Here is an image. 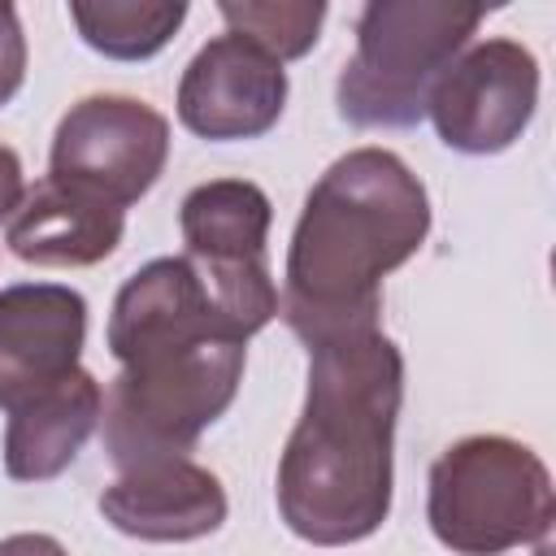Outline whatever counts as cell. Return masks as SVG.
<instances>
[{"label":"cell","mask_w":556,"mask_h":556,"mask_svg":"<svg viewBox=\"0 0 556 556\" xmlns=\"http://www.w3.org/2000/svg\"><path fill=\"white\" fill-rule=\"evenodd\" d=\"M117 378L104 391V452L117 469L187 456L235 404L248 339L222 317L187 256L130 274L109 313Z\"/></svg>","instance_id":"cell-1"},{"label":"cell","mask_w":556,"mask_h":556,"mask_svg":"<svg viewBox=\"0 0 556 556\" xmlns=\"http://www.w3.org/2000/svg\"><path fill=\"white\" fill-rule=\"evenodd\" d=\"M404 356L382 326L308 348L304 413L278 460V513L313 547H348L391 517Z\"/></svg>","instance_id":"cell-2"},{"label":"cell","mask_w":556,"mask_h":556,"mask_svg":"<svg viewBox=\"0 0 556 556\" xmlns=\"http://www.w3.org/2000/svg\"><path fill=\"white\" fill-rule=\"evenodd\" d=\"M430 235V195L391 148H356L304 195L278 313L304 348L374 330L382 278Z\"/></svg>","instance_id":"cell-3"},{"label":"cell","mask_w":556,"mask_h":556,"mask_svg":"<svg viewBox=\"0 0 556 556\" xmlns=\"http://www.w3.org/2000/svg\"><path fill=\"white\" fill-rule=\"evenodd\" d=\"M482 17L486 9L465 0H369L356 17V52L339 70V113L361 130L417 126Z\"/></svg>","instance_id":"cell-4"},{"label":"cell","mask_w":556,"mask_h":556,"mask_svg":"<svg viewBox=\"0 0 556 556\" xmlns=\"http://www.w3.org/2000/svg\"><path fill=\"white\" fill-rule=\"evenodd\" d=\"M426 517L434 539L456 556H500L552 530V473L543 456L508 434L456 439L430 465Z\"/></svg>","instance_id":"cell-5"},{"label":"cell","mask_w":556,"mask_h":556,"mask_svg":"<svg viewBox=\"0 0 556 556\" xmlns=\"http://www.w3.org/2000/svg\"><path fill=\"white\" fill-rule=\"evenodd\" d=\"M269 195L248 178H213L187 191L178 226L187 261L208 287L222 317L252 339L278 317V287L265 265Z\"/></svg>","instance_id":"cell-6"},{"label":"cell","mask_w":556,"mask_h":556,"mask_svg":"<svg viewBox=\"0 0 556 556\" xmlns=\"http://www.w3.org/2000/svg\"><path fill=\"white\" fill-rule=\"evenodd\" d=\"M169 161V122L135 96H83L56 122L48 178L74 182L117 208L152 191Z\"/></svg>","instance_id":"cell-7"},{"label":"cell","mask_w":556,"mask_h":556,"mask_svg":"<svg viewBox=\"0 0 556 556\" xmlns=\"http://www.w3.org/2000/svg\"><path fill=\"white\" fill-rule=\"evenodd\" d=\"M539 109V61L517 39L469 43L434 83L426 117L465 156H495L521 139Z\"/></svg>","instance_id":"cell-8"},{"label":"cell","mask_w":556,"mask_h":556,"mask_svg":"<svg viewBox=\"0 0 556 556\" xmlns=\"http://www.w3.org/2000/svg\"><path fill=\"white\" fill-rule=\"evenodd\" d=\"M287 109V70L243 35L208 39L178 83V122L213 143L256 139Z\"/></svg>","instance_id":"cell-9"},{"label":"cell","mask_w":556,"mask_h":556,"mask_svg":"<svg viewBox=\"0 0 556 556\" xmlns=\"http://www.w3.org/2000/svg\"><path fill=\"white\" fill-rule=\"evenodd\" d=\"M87 343V300L61 282H13L0 291V408L78 369Z\"/></svg>","instance_id":"cell-10"},{"label":"cell","mask_w":556,"mask_h":556,"mask_svg":"<svg viewBox=\"0 0 556 556\" xmlns=\"http://www.w3.org/2000/svg\"><path fill=\"white\" fill-rule=\"evenodd\" d=\"M226 491L217 473L187 456L148 460L122 469L113 486L100 491V513L113 530L143 543H191L226 521Z\"/></svg>","instance_id":"cell-11"},{"label":"cell","mask_w":556,"mask_h":556,"mask_svg":"<svg viewBox=\"0 0 556 556\" xmlns=\"http://www.w3.org/2000/svg\"><path fill=\"white\" fill-rule=\"evenodd\" d=\"M126 230V208L61 178H39L4 226L17 261L43 269H78L104 261Z\"/></svg>","instance_id":"cell-12"},{"label":"cell","mask_w":556,"mask_h":556,"mask_svg":"<svg viewBox=\"0 0 556 556\" xmlns=\"http://www.w3.org/2000/svg\"><path fill=\"white\" fill-rule=\"evenodd\" d=\"M104 413L100 382L78 365L61 382L35 391L9 408L4 426V473L13 482H48L74 465L83 443L96 434Z\"/></svg>","instance_id":"cell-13"},{"label":"cell","mask_w":556,"mask_h":556,"mask_svg":"<svg viewBox=\"0 0 556 556\" xmlns=\"http://www.w3.org/2000/svg\"><path fill=\"white\" fill-rule=\"evenodd\" d=\"M70 17L87 48L113 61H148L156 56L174 30L187 22V4H152V0H74Z\"/></svg>","instance_id":"cell-14"},{"label":"cell","mask_w":556,"mask_h":556,"mask_svg":"<svg viewBox=\"0 0 556 556\" xmlns=\"http://www.w3.org/2000/svg\"><path fill=\"white\" fill-rule=\"evenodd\" d=\"M217 13L226 22V35H243L274 61L304 56L326 22L321 0H222Z\"/></svg>","instance_id":"cell-15"},{"label":"cell","mask_w":556,"mask_h":556,"mask_svg":"<svg viewBox=\"0 0 556 556\" xmlns=\"http://www.w3.org/2000/svg\"><path fill=\"white\" fill-rule=\"evenodd\" d=\"M22 78H26V35L17 9L0 0V104H9L22 91Z\"/></svg>","instance_id":"cell-16"},{"label":"cell","mask_w":556,"mask_h":556,"mask_svg":"<svg viewBox=\"0 0 556 556\" xmlns=\"http://www.w3.org/2000/svg\"><path fill=\"white\" fill-rule=\"evenodd\" d=\"M22 195H26L22 161H17V152H13V148H4V143H0V222H9V217H13V208L22 204Z\"/></svg>","instance_id":"cell-17"},{"label":"cell","mask_w":556,"mask_h":556,"mask_svg":"<svg viewBox=\"0 0 556 556\" xmlns=\"http://www.w3.org/2000/svg\"><path fill=\"white\" fill-rule=\"evenodd\" d=\"M0 556H70L52 534H35V530H22V534H9L0 539Z\"/></svg>","instance_id":"cell-18"}]
</instances>
